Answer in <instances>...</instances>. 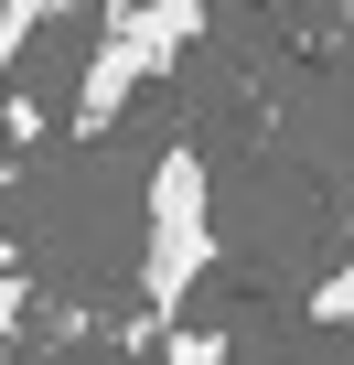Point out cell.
Wrapping results in <instances>:
<instances>
[{
  "instance_id": "6da1fadb",
  "label": "cell",
  "mask_w": 354,
  "mask_h": 365,
  "mask_svg": "<svg viewBox=\"0 0 354 365\" xmlns=\"http://www.w3.org/2000/svg\"><path fill=\"white\" fill-rule=\"evenodd\" d=\"M204 269H215V172L194 140H172L140 182V301H150V322L183 312Z\"/></svg>"
},
{
  "instance_id": "7a4b0ae2",
  "label": "cell",
  "mask_w": 354,
  "mask_h": 365,
  "mask_svg": "<svg viewBox=\"0 0 354 365\" xmlns=\"http://www.w3.org/2000/svg\"><path fill=\"white\" fill-rule=\"evenodd\" d=\"M194 33H204V11L194 0H150V11H97V43H86V76H76V108H65V129L76 140H97L161 65H183L194 54Z\"/></svg>"
},
{
  "instance_id": "3957f363",
  "label": "cell",
  "mask_w": 354,
  "mask_h": 365,
  "mask_svg": "<svg viewBox=\"0 0 354 365\" xmlns=\"http://www.w3.org/2000/svg\"><path fill=\"white\" fill-rule=\"evenodd\" d=\"M311 322H322V333H354V247H343V258H333V279L311 290Z\"/></svg>"
},
{
  "instance_id": "277c9868",
  "label": "cell",
  "mask_w": 354,
  "mask_h": 365,
  "mask_svg": "<svg viewBox=\"0 0 354 365\" xmlns=\"http://www.w3.org/2000/svg\"><path fill=\"white\" fill-rule=\"evenodd\" d=\"M161 365H226V333H194V322H172V333H161Z\"/></svg>"
},
{
  "instance_id": "5b68a950",
  "label": "cell",
  "mask_w": 354,
  "mask_h": 365,
  "mask_svg": "<svg viewBox=\"0 0 354 365\" xmlns=\"http://www.w3.org/2000/svg\"><path fill=\"white\" fill-rule=\"evenodd\" d=\"M33 33H43V11H0V65H11V54H22Z\"/></svg>"
},
{
  "instance_id": "8992f818",
  "label": "cell",
  "mask_w": 354,
  "mask_h": 365,
  "mask_svg": "<svg viewBox=\"0 0 354 365\" xmlns=\"http://www.w3.org/2000/svg\"><path fill=\"white\" fill-rule=\"evenodd\" d=\"M22 322V269H11V247H0V333Z\"/></svg>"
}]
</instances>
